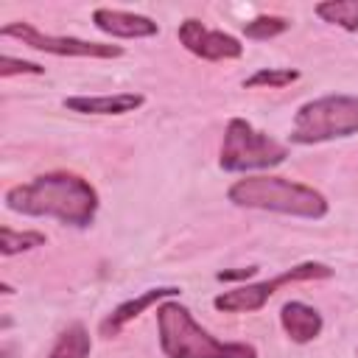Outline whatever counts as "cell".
<instances>
[{"mask_svg": "<svg viewBox=\"0 0 358 358\" xmlns=\"http://www.w3.org/2000/svg\"><path fill=\"white\" fill-rule=\"evenodd\" d=\"M6 207L31 218H56L67 227L84 229L95 221L98 190L90 179L73 171H48L25 185H14L3 196Z\"/></svg>", "mask_w": 358, "mask_h": 358, "instance_id": "cell-1", "label": "cell"}, {"mask_svg": "<svg viewBox=\"0 0 358 358\" xmlns=\"http://www.w3.org/2000/svg\"><path fill=\"white\" fill-rule=\"evenodd\" d=\"M227 199L235 207L246 210H266V213H282L294 218H310L319 221L330 213V204L324 193H319L310 185L285 179V176H243L229 185Z\"/></svg>", "mask_w": 358, "mask_h": 358, "instance_id": "cell-2", "label": "cell"}, {"mask_svg": "<svg viewBox=\"0 0 358 358\" xmlns=\"http://www.w3.org/2000/svg\"><path fill=\"white\" fill-rule=\"evenodd\" d=\"M157 333L165 358H257L252 344L215 338L176 299L157 305Z\"/></svg>", "mask_w": 358, "mask_h": 358, "instance_id": "cell-3", "label": "cell"}, {"mask_svg": "<svg viewBox=\"0 0 358 358\" xmlns=\"http://www.w3.org/2000/svg\"><path fill=\"white\" fill-rule=\"evenodd\" d=\"M358 134V95H322L305 101L291 126V143L316 145Z\"/></svg>", "mask_w": 358, "mask_h": 358, "instance_id": "cell-4", "label": "cell"}, {"mask_svg": "<svg viewBox=\"0 0 358 358\" xmlns=\"http://www.w3.org/2000/svg\"><path fill=\"white\" fill-rule=\"evenodd\" d=\"M285 157H288V148L280 140L255 129L243 117H232L224 129L218 168L227 173H249V171L274 168V165L285 162Z\"/></svg>", "mask_w": 358, "mask_h": 358, "instance_id": "cell-5", "label": "cell"}, {"mask_svg": "<svg viewBox=\"0 0 358 358\" xmlns=\"http://www.w3.org/2000/svg\"><path fill=\"white\" fill-rule=\"evenodd\" d=\"M333 277V268L327 263H319V260H305V263H296L291 268H285L282 274L271 277V280H260V282H246V285H238V288H229L224 294H218L213 299L215 310H224V313H255L260 310L274 294L277 288L282 285H291V282H308V280H330Z\"/></svg>", "mask_w": 358, "mask_h": 358, "instance_id": "cell-6", "label": "cell"}, {"mask_svg": "<svg viewBox=\"0 0 358 358\" xmlns=\"http://www.w3.org/2000/svg\"><path fill=\"white\" fill-rule=\"evenodd\" d=\"M0 36L20 39L22 45H28L34 50H42V53H53V56H73V59H120L123 56L120 45L90 42V39H78V36H53V34H45V31L34 28L25 20L6 22L0 28Z\"/></svg>", "mask_w": 358, "mask_h": 358, "instance_id": "cell-7", "label": "cell"}, {"mask_svg": "<svg viewBox=\"0 0 358 358\" xmlns=\"http://www.w3.org/2000/svg\"><path fill=\"white\" fill-rule=\"evenodd\" d=\"M176 36L185 45V50H190L193 56H199L204 62H229V59H241L243 56V45H241L238 36L224 34V31H210L196 17L182 20Z\"/></svg>", "mask_w": 358, "mask_h": 358, "instance_id": "cell-8", "label": "cell"}, {"mask_svg": "<svg viewBox=\"0 0 358 358\" xmlns=\"http://www.w3.org/2000/svg\"><path fill=\"white\" fill-rule=\"evenodd\" d=\"M179 294H182V288H176V285H157V288H148V291H143V294H137V296L120 302V305L112 308V313L101 322V336H106V338L117 336V333H120L129 322H134L140 313H145L148 308L162 305L165 299H176Z\"/></svg>", "mask_w": 358, "mask_h": 358, "instance_id": "cell-9", "label": "cell"}, {"mask_svg": "<svg viewBox=\"0 0 358 358\" xmlns=\"http://www.w3.org/2000/svg\"><path fill=\"white\" fill-rule=\"evenodd\" d=\"M92 25L101 34L117 36V39H148L159 34V25L134 11H120V8H95L92 11Z\"/></svg>", "mask_w": 358, "mask_h": 358, "instance_id": "cell-10", "label": "cell"}, {"mask_svg": "<svg viewBox=\"0 0 358 358\" xmlns=\"http://www.w3.org/2000/svg\"><path fill=\"white\" fill-rule=\"evenodd\" d=\"M145 103L140 92H112V95H70L62 101L64 109L78 115H126Z\"/></svg>", "mask_w": 358, "mask_h": 358, "instance_id": "cell-11", "label": "cell"}, {"mask_svg": "<svg viewBox=\"0 0 358 358\" xmlns=\"http://www.w3.org/2000/svg\"><path fill=\"white\" fill-rule=\"evenodd\" d=\"M280 324L285 330V336L294 341V344H308L313 341L322 327H324V319L322 313L308 305V302H299V299H291L280 308Z\"/></svg>", "mask_w": 358, "mask_h": 358, "instance_id": "cell-12", "label": "cell"}, {"mask_svg": "<svg viewBox=\"0 0 358 358\" xmlns=\"http://www.w3.org/2000/svg\"><path fill=\"white\" fill-rule=\"evenodd\" d=\"M90 350H92V338L87 333V327L76 322V324H67L56 336L48 358H90Z\"/></svg>", "mask_w": 358, "mask_h": 358, "instance_id": "cell-13", "label": "cell"}, {"mask_svg": "<svg viewBox=\"0 0 358 358\" xmlns=\"http://www.w3.org/2000/svg\"><path fill=\"white\" fill-rule=\"evenodd\" d=\"M313 11L322 22L338 25L350 34L358 31V0H324V3H316Z\"/></svg>", "mask_w": 358, "mask_h": 358, "instance_id": "cell-14", "label": "cell"}, {"mask_svg": "<svg viewBox=\"0 0 358 358\" xmlns=\"http://www.w3.org/2000/svg\"><path fill=\"white\" fill-rule=\"evenodd\" d=\"M45 243H48V235L45 232H36V229H11V227H3L0 229V255L3 257L22 255V252L39 249Z\"/></svg>", "mask_w": 358, "mask_h": 358, "instance_id": "cell-15", "label": "cell"}, {"mask_svg": "<svg viewBox=\"0 0 358 358\" xmlns=\"http://www.w3.org/2000/svg\"><path fill=\"white\" fill-rule=\"evenodd\" d=\"M299 81V70L291 67H260L249 78H243V90H282Z\"/></svg>", "mask_w": 358, "mask_h": 358, "instance_id": "cell-16", "label": "cell"}, {"mask_svg": "<svg viewBox=\"0 0 358 358\" xmlns=\"http://www.w3.org/2000/svg\"><path fill=\"white\" fill-rule=\"evenodd\" d=\"M288 28H291V20H285L280 14H260V17L243 22V36L263 42V39H274V36L285 34Z\"/></svg>", "mask_w": 358, "mask_h": 358, "instance_id": "cell-17", "label": "cell"}, {"mask_svg": "<svg viewBox=\"0 0 358 358\" xmlns=\"http://www.w3.org/2000/svg\"><path fill=\"white\" fill-rule=\"evenodd\" d=\"M45 76V67L36 64V62H25V59H14V56H3L0 59V76L3 78H11V76Z\"/></svg>", "mask_w": 358, "mask_h": 358, "instance_id": "cell-18", "label": "cell"}, {"mask_svg": "<svg viewBox=\"0 0 358 358\" xmlns=\"http://www.w3.org/2000/svg\"><path fill=\"white\" fill-rule=\"evenodd\" d=\"M257 268L255 266H249V268H238V271H218L215 277L218 280H243V277H252Z\"/></svg>", "mask_w": 358, "mask_h": 358, "instance_id": "cell-19", "label": "cell"}, {"mask_svg": "<svg viewBox=\"0 0 358 358\" xmlns=\"http://www.w3.org/2000/svg\"><path fill=\"white\" fill-rule=\"evenodd\" d=\"M355 358H358V347H355Z\"/></svg>", "mask_w": 358, "mask_h": 358, "instance_id": "cell-20", "label": "cell"}]
</instances>
